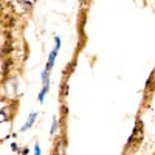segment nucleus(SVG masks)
I'll use <instances>...</instances> for the list:
<instances>
[{"label":"nucleus","instance_id":"obj_1","mask_svg":"<svg viewBox=\"0 0 155 155\" xmlns=\"http://www.w3.org/2000/svg\"><path fill=\"white\" fill-rule=\"evenodd\" d=\"M141 132H143V123H141V121H137V127H135V132H134L132 137H130V141L137 140V138L141 135Z\"/></svg>","mask_w":155,"mask_h":155},{"label":"nucleus","instance_id":"obj_2","mask_svg":"<svg viewBox=\"0 0 155 155\" xmlns=\"http://www.w3.org/2000/svg\"><path fill=\"white\" fill-rule=\"evenodd\" d=\"M36 118H37V113H36V112H34V113H31V115H30V118H28V121L25 123V126L22 127V132H25V130H28V129H30V127L33 126V123L36 121Z\"/></svg>","mask_w":155,"mask_h":155},{"label":"nucleus","instance_id":"obj_3","mask_svg":"<svg viewBox=\"0 0 155 155\" xmlns=\"http://www.w3.org/2000/svg\"><path fill=\"white\" fill-rule=\"evenodd\" d=\"M56 54H58V48H54L53 51L50 53V58H48V64H47V68L45 70H51V67H53V64H54V59H56Z\"/></svg>","mask_w":155,"mask_h":155},{"label":"nucleus","instance_id":"obj_4","mask_svg":"<svg viewBox=\"0 0 155 155\" xmlns=\"http://www.w3.org/2000/svg\"><path fill=\"white\" fill-rule=\"evenodd\" d=\"M47 92H48V82L44 85V88L41 90V93H39V101H41V102L44 101V96H45V93H47Z\"/></svg>","mask_w":155,"mask_h":155},{"label":"nucleus","instance_id":"obj_5","mask_svg":"<svg viewBox=\"0 0 155 155\" xmlns=\"http://www.w3.org/2000/svg\"><path fill=\"white\" fill-rule=\"evenodd\" d=\"M11 64H12L11 61H6V62H5V67H3V73H5V74L8 73V68L11 67Z\"/></svg>","mask_w":155,"mask_h":155},{"label":"nucleus","instance_id":"obj_6","mask_svg":"<svg viewBox=\"0 0 155 155\" xmlns=\"http://www.w3.org/2000/svg\"><path fill=\"white\" fill-rule=\"evenodd\" d=\"M56 129H58V121H56V118H54V120H53V127H51V134H54Z\"/></svg>","mask_w":155,"mask_h":155},{"label":"nucleus","instance_id":"obj_7","mask_svg":"<svg viewBox=\"0 0 155 155\" xmlns=\"http://www.w3.org/2000/svg\"><path fill=\"white\" fill-rule=\"evenodd\" d=\"M6 120V115H3V113H0V123H3Z\"/></svg>","mask_w":155,"mask_h":155},{"label":"nucleus","instance_id":"obj_8","mask_svg":"<svg viewBox=\"0 0 155 155\" xmlns=\"http://www.w3.org/2000/svg\"><path fill=\"white\" fill-rule=\"evenodd\" d=\"M34 153H37V155L41 153V147H39V146H36V149H34Z\"/></svg>","mask_w":155,"mask_h":155}]
</instances>
